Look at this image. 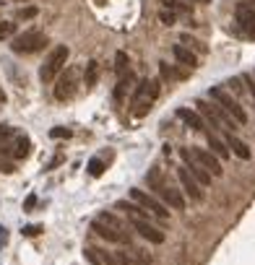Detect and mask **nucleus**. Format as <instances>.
Masks as SVG:
<instances>
[{
  "mask_svg": "<svg viewBox=\"0 0 255 265\" xmlns=\"http://www.w3.org/2000/svg\"><path fill=\"white\" fill-rule=\"evenodd\" d=\"M117 211H125V213H128L130 226L136 229L143 239H148L151 244H161V242H164V231L156 229L151 221H148V213H146L141 206H136V203H128V200H120V203H117Z\"/></svg>",
  "mask_w": 255,
  "mask_h": 265,
  "instance_id": "1",
  "label": "nucleus"
},
{
  "mask_svg": "<svg viewBox=\"0 0 255 265\" xmlns=\"http://www.w3.org/2000/svg\"><path fill=\"white\" fill-rule=\"evenodd\" d=\"M146 185H148V190H154L167 206H172L175 211H183L185 208V198L180 195V190H175V187L164 180L161 174V169H148L146 171Z\"/></svg>",
  "mask_w": 255,
  "mask_h": 265,
  "instance_id": "2",
  "label": "nucleus"
},
{
  "mask_svg": "<svg viewBox=\"0 0 255 265\" xmlns=\"http://www.w3.org/2000/svg\"><path fill=\"white\" fill-rule=\"evenodd\" d=\"M159 97V81H148V78H143V81H138L136 91H133V115L136 117H143L148 109H151V102Z\"/></svg>",
  "mask_w": 255,
  "mask_h": 265,
  "instance_id": "3",
  "label": "nucleus"
},
{
  "mask_svg": "<svg viewBox=\"0 0 255 265\" xmlns=\"http://www.w3.org/2000/svg\"><path fill=\"white\" fill-rule=\"evenodd\" d=\"M208 97H211V102H214V104H219V107H221L224 112H227V115H229L237 125H245V122H247V112H245L242 107H239V102H237V99H232V94H227L224 89L214 86L211 91H208Z\"/></svg>",
  "mask_w": 255,
  "mask_h": 265,
  "instance_id": "4",
  "label": "nucleus"
},
{
  "mask_svg": "<svg viewBox=\"0 0 255 265\" xmlns=\"http://www.w3.org/2000/svg\"><path fill=\"white\" fill-rule=\"evenodd\" d=\"M68 55H70V50H68L65 44H57L55 50L47 55V60H44V65L39 68V78H42V83H50V81H52V78H55L60 70H65Z\"/></svg>",
  "mask_w": 255,
  "mask_h": 265,
  "instance_id": "5",
  "label": "nucleus"
},
{
  "mask_svg": "<svg viewBox=\"0 0 255 265\" xmlns=\"http://www.w3.org/2000/svg\"><path fill=\"white\" fill-rule=\"evenodd\" d=\"M44 44H47V39H44V34H42V31H37V29H29V31H24V34L13 37V42H11V50L16 52V55H29V52H37V50H42Z\"/></svg>",
  "mask_w": 255,
  "mask_h": 265,
  "instance_id": "6",
  "label": "nucleus"
},
{
  "mask_svg": "<svg viewBox=\"0 0 255 265\" xmlns=\"http://www.w3.org/2000/svg\"><path fill=\"white\" fill-rule=\"evenodd\" d=\"M130 198L136 200V206H141L146 213H154L156 218H169V213H167V208H164V203L161 200H156L151 193H143V190H138V187H133L130 190Z\"/></svg>",
  "mask_w": 255,
  "mask_h": 265,
  "instance_id": "7",
  "label": "nucleus"
},
{
  "mask_svg": "<svg viewBox=\"0 0 255 265\" xmlns=\"http://www.w3.org/2000/svg\"><path fill=\"white\" fill-rule=\"evenodd\" d=\"M196 107L201 109V115H203L208 122H211L214 128H229V130H234V128H237V122H234L227 112H224V109H221L219 104H206V102H198Z\"/></svg>",
  "mask_w": 255,
  "mask_h": 265,
  "instance_id": "8",
  "label": "nucleus"
},
{
  "mask_svg": "<svg viewBox=\"0 0 255 265\" xmlns=\"http://www.w3.org/2000/svg\"><path fill=\"white\" fill-rule=\"evenodd\" d=\"M76 78H78V70L76 68H65V73L60 75V81L55 86V99H60V102L70 99L73 94H76Z\"/></svg>",
  "mask_w": 255,
  "mask_h": 265,
  "instance_id": "9",
  "label": "nucleus"
},
{
  "mask_svg": "<svg viewBox=\"0 0 255 265\" xmlns=\"http://www.w3.org/2000/svg\"><path fill=\"white\" fill-rule=\"evenodd\" d=\"M190 156H193V159H196L211 177H221V171H224V169H221V159H216L211 151H206V148H190Z\"/></svg>",
  "mask_w": 255,
  "mask_h": 265,
  "instance_id": "10",
  "label": "nucleus"
},
{
  "mask_svg": "<svg viewBox=\"0 0 255 265\" xmlns=\"http://www.w3.org/2000/svg\"><path fill=\"white\" fill-rule=\"evenodd\" d=\"M234 19H237L239 29H242L250 39H255V11H252V6L239 3V6L234 8Z\"/></svg>",
  "mask_w": 255,
  "mask_h": 265,
  "instance_id": "11",
  "label": "nucleus"
},
{
  "mask_svg": "<svg viewBox=\"0 0 255 265\" xmlns=\"http://www.w3.org/2000/svg\"><path fill=\"white\" fill-rule=\"evenodd\" d=\"M180 156H183V161H185V169L190 171L193 180H196L201 187H203V185H211V174H208V171L190 156V148H180Z\"/></svg>",
  "mask_w": 255,
  "mask_h": 265,
  "instance_id": "12",
  "label": "nucleus"
},
{
  "mask_svg": "<svg viewBox=\"0 0 255 265\" xmlns=\"http://www.w3.org/2000/svg\"><path fill=\"white\" fill-rule=\"evenodd\" d=\"M177 180H180V185H183V190L188 193V198L190 200H203V190H201V185L193 180V174L185 169V164L183 166H177Z\"/></svg>",
  "mask_w": 255,
  "mask_h": 265,
  "instance_id": "13",
  "label": "nucleus"
},
{
  "mask_svg": "<svg viewBox=\"0 0 255 265\" xmlns=\"http://www.w3.org/2000/svg\"><path fill=\"white\" fill-rule=\"evenodd\" d=\"M92 229L99 234L102 239H107V242H120V244H125V242H128V234H120V231H115V229H110V226H104V224L97 221V218H94Z\"/></svg>",
  "mask_w": 255,
  "mask_h": 265,
  "instance_id": "14",
  "label": "nucleus"
},
{
  "mask_svg": "<svg viewBox=\"0 0 255 265\" xmlns=\"http://www.w3.org/2000/svg\"><path fill=\"white\" fill-rule=\"evenodd\" d=\"M177 117L183 120L188 128H193V130H203V128H206L203 117H201L198 112H193V109H188V107H180V109H177Z\"/></svg>",
  "mask_w": 255,
  "mask_h": 265,
  "instance_id": "15",
  "label": "nucleus"
},
{
  "mask_svg": "<svg viewBox=\"0 0 255 265\" xmlns=\"http://www.w3.org/2000/svg\"><path fill=\"white\" fill-rule=\"evenodd\" d=\"M227 148L237 156V159H242V161H247L250 156H252V151H250V146L245 143V140H239L237 135H227Z\"/></svg>",
  "mask_w": 255,
  "mask_h": 265,
  "instance_id": "16",
  "label": "nucleus"
},
{
  "mask_svg": "<svg viewBox=\"0 0 255 265\" xmlns=\"http://www.w3.org/2000/svg\"><path fill=\"white\" fill-rule=\"evenodd\" d=\"M172 55H175V60L180 62V65H185V68H196V62H198V57L193 55L185 44H175L172 47Z\"/></svg>",
  "mask_w": 255,
  "mask_h": 265,
  "instance_id": "17",
  "label": "nucleus"
},
{
  "mask_svg": "<svg viewBox=\"0 0 255 265\" xmlns=\"http://www.w3.org/2000/svg\"><path fill=\"white\" fill-rule=\"evenodd\" d=\"M97 221H99V224H104V226H110V229H115V231H120V234H128V226H125L123 221H120V218H115L112 213H107V211L99 213V216H97Z\"/></svg>",
  "mask_w": 255,
  "mask_h": 265,
  "instance_id": "18",
  "label": "nucleus"
},
{
  "mask_svg": "<svg viewBox=\"0 0 255 265\" xmlns=\"http://www.w3.org/2000/svg\"><path fill=\"white\" fill-rule=\"evenodd\" d=\"M208 148H211V153L216 156V159H227V156L232 153V151L227 148V143H221L216 135H208Z\"/></svg>",
  "mask_w": 255,
  "mask_h": 265,
  "instance_id": "19",
  "label": "nucleus"
},
{
  "mask_svg": "<svg viewBox=\"0 0 255 265\" xmlns=\"http://www.w3.org/2000/svg\"><path fill=\"white\" fill-rule=\"evenodd\" d=\"M97 78H99V62L92 60V62L86 65V73H83V86H86V89L97 86Z\"/></svg>",
  "mask_w": 255,
  "mask_h": 265,
  "instance_id": "20",
  "label": "nucleus"
},
{
  "mask_svg": "<svg viewBox=\"0 0 255 265\" xmlns=\"http://www.w3.org/2000/svg\"><path fill=\"white\" fill-rule=\"evenodd\" d=\"M130 83H133V75H130V73H128V75H120V83H117V89H115V102H123V99H125Z\"/></svg>",
  "mask_w": 255,
  "mask_h": 265,
  "instance_id": "21",
  "label": "nucleus"
},
{
  "mask_svg": "<svg viewBox=\"0 0 255 265\" xmlns=\"http://www.w3.org/2000/svg\"><path fill=\"white\" fill-rule=\"evenodd\" d=\"M159 73H161L164 81H175V78H183V75H180V73L169 65V62H159Z\"/></svg>",
  "mask_w": 255,
  "mask_h": 265,
  "instance_id": "22",
  "label": "nucleus"
},
{
  "mask_svg": "<svg viewBox=\"0 0 255 265\" xmlns=\"http://www.w3.org/2000/svg\"><path fill=\"white\" fill-rule=\"evenodd\" d=\"M29 146H32V143H29V138H16V153H13V156H16V159H26V156H29Z\"/></svg>",
  "mask_w": 255,
  "mask_h": 265,
  "instance_id": "23",
  "label": "nucleus"
},
{
  "mask_svg": "<svg viewBox=\"0 0 255 265\" xmlns=\"http://www.w3.org/2000/svg\"><path fill=\"white\" fill-rule=\"evenodd\" d=\"M161 3L172 13H190V6H183V3H177V0H161Z\"/></svg>",
  "mask_w": 255,
  "mask_h": 265,
  "instance_id": "24",
  "label": "nucleus"
},
{
  "mask_svg": "<svg viewBox=\"0 0 255 265\" xmlns=\"http://www.w3.org/2000/svg\"><path fill=\"white\" fill-rule=\"evenodd\" d=\"M16 153V143H13L11 138H3L0 140V159H3V156H13Z\"/></svg>",
  "mask_w": 255,
  "mask_h": 265,
  "instance_id": "25",
  "label": "nucleus"
},
{
  "mask_svg": "<svg viewBox=\"0 0 255 265\" xmlns=\"http://www.w3.org/2000/svg\"><path fill=\"white\" fill-rule=\"evenodd\" d=\"M16 34V24L13 21H0V39H8Z\"/></svg>",
  "mask_w": 255,
  "mask_h": 265,
  "instance_id": "26",
  "label": "nucleus"
},
{
  "mask_svg": "<svg viewBox=\"0 0 255 265\" xmlns=\"http://www.w3.org/2000/svg\"><path fill=\"white\" fill-rule=\"evenodd\" d=\"M125 68H128V55H125V52H117V55H115V70H117L120 75H125Z\"/></svg>",
  "mask_w": 255,
  "mask_h": 265,
  "instance_id": "27",
  "label": "nucleus"
},
{
  "mask_svg": "<svg viewBox=\"0 0 255 265\" xmlns=\"http://www.w3.org/2000/svg\"><path fill=\"white\" fill-rule=\"evenodd\" d=\"M102 171H104V161L102 159H92V161H89V174H92V177H99Z\"/></svg>",
  "mask_w": 255,
  "mask_h": 265,
  "instance_id": "28",
  "label": "nucleus"
},
{
  "mask_svg": "<svg viewBox=\"0 0 255 265\" xmlns=\"http://www.w3.org/2000/svg\"><path fill=\"white\" fill-rule=\"evenodd\" d=\"M159 21H161V24H167V26H172V24L177 21V13H172V11H161V13H159Z\"/></svg>",
  "mask_w": 255,
  "mask_h": 265,
  "instance_id": "29",
  "label": "nucleus"
},
{
  "mask_svg": "<svg viewBox=\"0 0 255 265\" xmlns=\"http://www.w3.org/2000/svg\"><path fill=\"white\" fill-rule=\"evenodd\" d=\"M34 16H37V8H21L16 13V19L19 21H29V19H34Z\"/></svg>",
  "mask_w": 255,
  "mask_h": 265,
  "instance_id": "30",
  "label": "nucleus"
},
{
  "mask_svg": "<svg viewBox=\"0 0 255 265\" xmlns=\"http://www.w3.org/2000/svg\"><path fill=\"white\" fill-rule=\"evenodd\" d=\"M50 135L52 138H70V130L68 128H55V130H50Z\"/></svg>",
  "mask_w": 255,
  "mask_h": 265,
  "instance_id": "31",
  "label": "nucleus"
},
{
  "mask_svg": "<svg viewBox=\"0 0 255 265\" xmlns=\"http://www.w3.org/2000/svg\"><path fill=\"white\" fill-rule=\"evenodd\" d=\"M13 133H16L13 128H8V125H0V140H3V138H13Z\"/></svg>",
  "mask_w": 255,
  "mask_h": 265,
  "instance_id": "32",
  "label": "nucleus"
},
{
  "mask_svg": "<svg viewBox=\"0 0 255 265\" xmlns=\"http://www.w3.org/2000/svg\"><path fill=\"white\" fill-rule=\"evenodd\" d=\"M13 169H16V166H13L11 161H6V159H0V171H6V174H11V171Z\"/></svg>",
  "mask_w": 255,
  "mask_h": 265,
  "instance_id": "33",
  "label": "nucleus"
},
{
  "mask_svg": "<svg viewBox=\"0 0 255 265\" xmlns=\"http://www.w3.org/2000/svg\"><path fill=\"white\" fill-rule=\"evenodd\" d=\"M242 81L250 86V97L255 99V78H250V75H242Z\"/></svg>",
  "mask_w": 255,
  "mask_h": 265,
  "instance_id": "34",
  "label": "nucleus"
},
{
  "mask_svg": "<svg viewBox=\"0 0 255 265\" xmlns=\"http://www.w3.org/2000/svg\"><path fill=\"white\" fill-rule=\"evenodd\" d=\"M34 203H37V198H34V195H29L26 203H24V211H32V208H34Z\"/></svg>",
  "mask_w": 255,
  "mask_h": 265,
  "instance_id": "35",
  "label": "nucleus"
},
{
  "mask_svg": "<svg viewBox=\"0 0 255 265\" xmlns=\"http://www.w3.org/2000/svg\"><path fill=\"white\" fill-rule=\"evenodd\" d=\"M24 234H26V237H37V234H39V226H26Z\"/></svg>",
  "mask_w": 255,
  "mask_h": 265,
  "instance_id": "36",
  "label": "nucleus"
},
{
  "mask_svg": "<svg viewBox=\"0 0 255 265\" xmlns=\"http://www.w3.org/2000/svg\"><path fill=\"white\" fill-rule=\"evenodd\" d=\"M227 86H232V89H234L237 94H239V91H242V86H239V78H232V81H229Z\"/></svg>",
  "mask_w": 255,
  "mask_h": 265,
  "instance_id": "37",
  "label": "nucleus"
},
{
  "mask_svg": "<svg viewBox=\"0 0 255 265\" xmlns=\"http://www.w3.org/2000/svg\"><path fill=\"white\" fill-rule=\"evenodd\" d=\"M190 3H211V0H190Z\"/></svg>",
  "mask_w": 255,
  "mask_h": 265,
  "instance_id": "38",
  "label": "nucleus"
},
{
  "mask_svg": "<svg viewBox=\"0 0 255 265\" xmlns=\"http://www.w3.org/2000/svg\"><path fill=\"white\" fill-rule=\"evenodd\" d=\"M0 102H6V94L3 91H0Z\"/></svg>",
  "mask_w": 255,
  "mask_h": 265,
  "instance_id": "39",
  "label": "nucleus"
},
{
  "mask_svg": "<svg viewBox=\"0 0 255 265\" xmlns=\"http://www.w3.org/2000/svg\"><path fill=\"white\" fill-rule=\"evenodd\" d=\"M16 3H29V0H16Z\"/></svg>",
  "mask_w": 255,
  "mask_h": 265,
  "instance_id": "40",
  "label": "nucleus"
}]
</instances>
